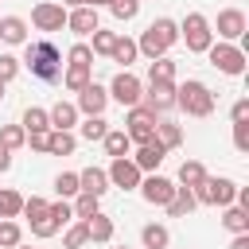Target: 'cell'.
I'll return each mask as SVG.
<instances>
[{
    "mask_svg": "<svg viewBox=\"0 0 249 249\" xmlns=\"http://www.w3.org/2000/svg\"><path fill=\"white\" fill-rule=\"evenodd\" d=\"M86 233H89V241H97V245L113 241V218H109V214H93V218H86Z\"/></svg>",
    "mask_w": 249,
    "mask_h": 249,
    "instance_id": "obj_21",
    "label": "cell"
},
{
    "mask_svg": "<svg viewBox=\"0 0 249 249\" xmlns=\"http://www.w3.org/2000/svg\"><path fill=\"white\" fill-rule=\"evenodd\" d=\"M179 39L187 43V51H191V54H206V51H210V43H214L210 19H206L202 12H187V16H183V23H179Z\"/></svg>",
    "mask_w": 249,
    "mask_h": 249,
    "instance_id": "obj_4",
    "label": "cell"
},
{
    "mask_svg": "<svg viewBox=\"0 0 249 249\" xmlns=\"http://www.w3.org/2000/svg\"><path fill=\"white\" fill-rule=\"evenodd\" d=\"M175 39H179V23L167 19V16H160V19H152V23L144 27V35L136 39V51L148 54V62H152V58H163V54L175 47Z\"/></svg>",
    "mask_w": 249,
    "mask_h": 249,
    "instance_id": "obj_2",
    "label": "cell"
},
{
    "mask_svg": "<svg viewBox=\"0 0 249 249\" xmlns=\"http://www.w3.org/2000/svg\"><path fill=\"white\" fill-rule=\"evenodd\" d=\"M214 105H218V101H214V93H210L206 82L187 78L183 86H175V109H183L187 117H210Z\"/></svg>",
    "mask_w": 249,
    "mask_h": 249,
    "instance_id": "obj_3",
    "label": "cell"
},
{
    "mask_svg": "<svg viewBox=\"0 0 249 249\" xmlns=\"http://www.w3.org/2000/svg\"><path fill=\"white\" fill-rule=\"evenodd\" d=\"M233 148L237 152H249V121H237L233 124Z\"/></svg>",
    "mask_w": 249,
    "mask_h": 249,
    "instance_id": "obj_46",
    "label": "cell"
},
{
    "mask_svg": "<svg viewBox=\"0 0 249 249\" xmlns=\"http://www.w3.org/2000/svg\"><path fill=\"white\" fill-rule=\"evenodd\" d=\"M140 241H144V249H167V245H171V233H167V226L148 222V226L140 230Z\"/></svg>",
    "mask_w": 249,
    "mask_h": 249,
    "instance_id": "obj_23",
    "label": "cell"
},
{
    "mask_svg": "<svg viewBox=\"0 0 249 249\" xmlns=\"http://www.w3.org/2000/svg\"><path fill=\"white\" fill-rule=\"evenodd\" d=\"M47 210H51V202L39 198V195H31V198H23V210L19 214H27L31 222H39V218H47Z\"/></svg>",
    "mask_w": 249,
    "mask_h": 249,
    "instance_id": "obj_41",
    "label": "cell"
},
{
    "mask_svg": "<svg viewBox=\"0 0 249 249\" xmlns=\"http://www.w3.org/2000/svg\"><path fill=\"white\" fill-rule=\"evenodd\" d=\"M16 74H19V58L16 54H0V86H8Z\"/></svg>",
    "mask_w": 249,
    "mask_h": 249,
    "instance_id": "obj_43",
    "label": "cell"
},
{
    "mask_svg": "<svg viewBox=\"0 0 249 249\" xmlns=\"http://www.w3.org/2000/svg\"><path fill=\"white\" fill-rule=\"evenodd\" d=\"M31 233H35V237H54V233H58V226H54V218H51V210H47V218H39V222H31Z\"/></svg>",
    "mask_w": 249,
    "mask_h": 249,
    "instance_id": "obj_45",
    "label": "cell"
},
{
    "mask_svg": "<svg viewBox=\"0 0 249 249\" xmlns=\"http://www.w3.org/2000/svg\"><path fill=\"white\" fill-rule=\"evenodd\" d=\"M39 82H58L62 78V54L51 39H35V43H23V62Z\"/></svg>",
    "mask_w": 249,
    "mask_h": 249,
    "instance_id": "obj_1",
    "label": "cell"
},
{
    "mask_svg": "<svg viewBox=\"0 0 249 249\" xmlns=\"http://www.w3.org/2000/svg\"><path fill=\"white\" fill-rule=\"evenodd\" d=\"M230 249H249V233H233V241H230Z\"/></svg>",
    "mask_w": 249,
    "mask_h": 249,
    "instance_id": "obj_49",
    "label": "cell"
},
{
    "mask_svg": "<svg viewBox=\"0 0 249 249\" xmlns=\"http://www.w3.org/2000/svg\"><path fill=\"white\" fill-rule=\"evenodd\" d=\"M148 82H175V62L163 54V58H152L148 66Z\"/></svg>",
    "mask_w": 249,
    "mask_h": 249,
    "instance_id": "obj_34",
    "label": "cell"
},
{
    "mask_svg": "<svg viewBox=\"0 0 249 249\" xmlns=\"http://www.w3.org/2000/svg\"><path fill=\"white\" fill-rule=\"evenodd\" d=\"M89 74H93V66H66V70H62V86H66L70 93H82V89L93 82Z\"/></svg>",
    "mask_w": 249,
    "mask_h": 249,
    "instance_id": "obj_22",
    "label": "cell"
},
{
    "mask_svg": "<svg viewBox=\"0 0 249 249\" xmlns=\"http://www.w3.org/2000/svg\"><path fill=\"white\" fill-rule=\"evenodd\" d=\"M202 179H206V167H202L198 160H183V163H179V187H191V191H195Z\"/></svg>",
    "mask_w": 249,
    "mask_h": 249,
    "instance_id": "obj_27",
    "label": "cell"
},
{
    "mask_svg": "<svg viewBox=\"0 0 249 249\" xmlns=\"http://www.w3.org/2000/svg\"><path fill=\"white\" fill-rule=\"evenodd\" d=\"M78 113H86V117H101L105 113V105H109V89L105 86H97V82H89L82 93H78Z\"/></svg>",
    "mask_w": 249,
    "mask_h": 249,
    "instance_id": "obj_14",
    "label": "cell"
},
{
    "mask_svg": "<svg viewBox=\"0 0 249 249\" xmlns=\"http://www.w3.org/2000/svg\"><path fill=\"white\" fill-rule=\"evenodd\" d=\"M117 249H128V245H117Z\"/></svg>",
    "mask_w": 249,
    "mask_h": 249,
    "instance_id": "obj_53",
    "label": "cell"
},
{
    "mask_svg": "<svg viewBox=\"0 0 249 249\" xmlns=\"http://www.w3.org/2000/svg\"><path fill=\"white\" fill-rule=\"evenodd\" d=\"M51 218H54V226L62 230V226H66V222L74 218V210H70V202H66V198H58V202H51Z\"/></svg>",
    "mask_w": 249,
    "mask_h": 249,
    "instance_id": "obj_44",
    "label": "cell"
},
{
    "mask_svg": "<svg viewBox=\"0 0 249 249\" xmlns=\"http://www.w3.org/2000/svg\"><path fill=\"white\" fill-rule=\"evenodd\" d=\"M109 191V175H105V167H86V171H78V195H93V198H101Z\"/></svg>",
    "mask_w": 249,
    "mask_h": 249,
    "instance_id": "obj_16",
    "label": "cell"
},
{
    "mask_svg": "<svg viewBox=\"0 0 249 249\" xmlns=\"http://www.w3.org/2000/svg\"><path fill=\"white\" fill-rule=\"evenodd\" d=\"M222 226H226L230 233H249V210H241V206H226Z\"/></svg>",
    "mask_w": 249,
    "mask_h": 249,
    "instance_id": "obj_29",
    "label": "cell"
},
{
    "mask_svg": "<svg viewBox=\"0 0 249 249\" xmlns=\"http://www.w3.org/2000/svg\"><path fill=\"white\" fill-rule=\"evenodd\" d=\"M140 4H144V0H140Z\"/></svg>",
    "mask_w": 249,
    "mask_h": 249,
    "instance_id": "obj_56",
    "label": "cell"
},
{
    "mask_svg": "<svg viewBox=\"0 0 249 249\" xmlns=\"http://www.w3.org/2000/svg\"><path fill=\"white\" fill-rule=\"evenodd\" d=\"M195 206H198L195 191H191V187H179V183H175V195H171V202H167L163 210H167L171 218H187V214H191Z\"/></svg>",
    "mask_w": 249,
    "mask_h": 249,
    "instance_id": "obj_19",
    "label": "cell"
},
{
    "mask_svg": "<svg viewBox=\"0 0 249 249\" xmlns=\"http://www.w3.org/2000/svg\"><path fill=\"white\" fill-rule=\"evenodd\" d=\"M8 167H12V152H4V148H0V175H4Z\"/></svg>",
    "mask_w": 249,
    "mask_h": 249,
    "instance_id": "obj_50",
    "label": "cell"
},
{
    "mask_svg": "<svg viewBox=\"0 0 249 249\" xmlns=\"http://www.w3.org/2000/svg\"><path fill=\"white\" fill-rule=\"evenodd\" d=\"M230 117H233V124H237V121H249V97H237L233 109H230Z\"/></svg>",
    "mask_w": 249,
    "mask_h": 249,
    "instance_id": "obj_47",
    "label": "cell"
},
{
    "mask_svg": "<svg viewBox=\"0 0 249 249\" xmlns=\"http://www.w3.org/2000/svg\"><path fill=\"white\" fill-rule=\"evenodd\" d=\"M74 148H78V140H74V132H62V128H51V140H47V152H51V156H74Z\"/></svg>",
    "mask_w": 249,
    "mask_h": 249,
    "instance_id": "obj_25",
    "label": "cell"
},
{
    "mask_svg": "<svg viewBox=\"0 0 249 249\" xmlns=\"http://www.w3.org/2000/svg\"><path fill=\"white\" fill-rule=\"evenodd\" d=\"M19 128H23V132H47V128H51V117H47V109H39V105H27V109H23V121H19Z\"/></svg>",
    "mask_w": 249,
    "mask_h": 249,
    "instance_id": "obj_24",
    "label": "cell"
},
{
    "mask_svg": "<svg viewBox=\"0 0 249 249\" xmlns=\"http://www.w3.org/2000/svg\"><path fill=\"white\" fill-rule=\"evenodd\" d=\"M140 195H144V202H152V206H167L171 202V195H175V183L171 179H163V175H148V179H140V187H136Z\"/></svg>",
    "mask_w": 249,
    "mask_h": 249,
    "instance_id": "obj_13",
    "label": "cell"
},
{
    "mask_svg": "<svg viewBox=\"0 0 249 249\" xmlns=\"http://www.w3.org/2000/svg\"><path fill=\"white\" fill-rule=\"evenodd\" d=\"M66 27L74 31V35H93L97 27H101V19H97V8H70L66 12Z\"/></svg>",
    "mask_w": 249,
    "mask_h": 249,
    "instance_id": "obj_15",
    "label": "cell"
},
{
    "mask_svg": "<svg viewBox=\"0 0 249 249\" xmlns=\"http://www.w3.org/2000/svg\"><path fill=\"white\" fill-rule=\"evenodd\" d=\"M156 121H160V117H152L144 105H132V109H128V121H124V124H128L124 136H128L132 144H152V140H156Z\"/></svg>",
    "mask_w": 249,
    "mask_h": 249,
    "instance_id": "obj_9",
    "label": "cell"
},
{
    "mask_svg": "<svg viewBox=\"0 0 249 249\" xmlns=\"http://www.w3.org/2000/svg\"><path fill=\"white\" fill-rule=\"evenodd\" d=\"M47 140H51V128H47V132H27L31 152H47Z\"/></svg>",
    "mask_w": 249,
    "mask_h": 249,
    "instance_id": "obj_48",
    "label": "cell"
},
{
    "mask_svg": "<svg viewBox=\"0 0 249 249\" xmlns=\"http://www.w3.org/2000/svg\"><path fill=\"white\" fill-rule=\"evenodd\" d=\"M105 175H109V187H121V191H136V187H140V179H144V171H140V167H136L128 156L113 160Z\"/></svg>",
    "mask_w": 249,
    "mask_h": 249,
    "instance_id": "obj_10",
    "label": "cell"
},
{
    "mask_svg": "<svg viewBox=\"0 0 249 249\" xmlns=\"http://www.w3.org/2000/svg\"><path fill=\"white\" fill-rule=\"evenodd\" d=\"M136 39H128V35H117V47H113V62H124V70H128V62H136Z\"/></svg>",
    "mask_w": 249,
    "mask_h": 249,
    "instance_id": "obj_30",
    "label": "cell"
},
{
    "mask_svg": "<svg viewBox=\"0 0 249 249\" xmlns=\"http://www.w3.org/2000/svg\"><path fill=\"white\" fill-rule=\"evenodd\" d=\"M0 39L12 43V47L27 43V19H19V16H0Z\"/></svg>",
    "mask_w": 249,
    "mask_h": 249,
    "instance_id": "obj_20",
    "label": "cell"
},
{
    "mask_svg": "<svg viewBox=\"0 0 249 249\" xmlns=\"http://www.w3.org/2000/svg\"><path fill=\"white\" fill-rule=\"evenodd\" d=\"M109 132V121L105 117H86L82 121V140H101Z\"/></svg>",
    "mask_w": 249,
    "mask_h": 249,
    "instance_id": "obj_37",
    "label": "cell"
},
{
    "mask_svg": "<svg viewBox=\"0 0 249 249\" xmlns=\"http://www.w3.org/2000/svg\"><path fill=\"white\" fill-rule=\"evenodd\" d=\"M23 241V230H19V222H12V218H0V249H16Z\"/></svg>",
    "mask_w": 249,
    "mask_h": 249,
    "instance_id": "obj_35",
    "label": "cell"
},
{
    "mask_svg": "<svg viewBox=\"0 0 249 249\" xmlns=\"http://www.w3.org/2000/svg\"><path fill=\"white\" fill-rule=\"evenodd\" d=\"M16 249H27V245H16Z\"/></svg>",
    "mask_w": 249,
    "mask_h": 249,
    "instance_id": "obj_55",
    "label": "cell"
},
{
    "mask_svg": "<svg viewBox=\"0 0 249 249\" xmlns=\"http://www.w3.org/2000/svg\"><path fill=\"white\" fill-rule=\"evenodd\" d=\"M86 4H89V8H109L113 0H86Z\"/></svg>",
    "mask_w": 249,
    "mask_h": 249,
    "instance_id": "obj_52",
    "label": "cell"
},
{
    "mask_svg": "<svg viewBox=\"0 0 249 249\" xmlns=\"http://www.w3.org/2000/svg\"><path fill=\"white\" fill-rule=\"evenodd\" d=\"M47 117H51V128L70 132V128L78 124V105H74V101H54V105L47 109Z\"/></svg>",
    "mask_w": 249,
    "mask_h": 249,
    "instance_id": "obj_17",
    "label": "cell"
},
{
    "mask_svg": "<svg viewBox=\"0 0 249 249\" xmlns=\"http://www.w3.org/2000/svg\"><path fill=\"white\" fill-rule=\"evenodd\" d=\"M109 12H113V19L128 23V19H136V12H140V0H113V4H109Z\"/></svg>",
    "mask_w": 249,
    "mask_h": 249,
    "instance_id": "obj_38",
    "label": "cell"
},
{
    "mask_svg": "<svg viewBox=\"0 0 249 249\" xmlns=\"http://www.w3.org/2000/svg\"><path fill=\"white\" fill-rule=\"evenodd\" d=\"M62 8H86V0H62Z\"/></svg>",
    "mask_w": 249,
    "mask_h": 249,
    "instance_id": "obj_51",
    "label": "cell"
},
{
    "mask_svg": "<svg viewBox=\"0 0 249 249\" xmlns=\"http://www.w3.org/2000/svg\"><path fill=\"white\" fill-rule=\"evenodd\" d=\"M233 195H237V183L226 179V175H206L198 187H195V198L198 206H233Z\"/></svg>",
    "mask_w": 249,
    "mask_h": 249,
    "instance_id": "obj_5",
    "label": "cell"
},
{
    "mask_svg": "<svg viewBox=\"0 0 249 249\" xmlns=\"http://www.w3.org/2000/svg\"><path fill=\"white\" fill-rule=\"evenodd\" d=\"M140 93H144V82L136 74H128V70L113 74V82H109V97L113 101H121L124 109H132V105H140Z\"/></svg>",
    "mask_w": 249,
    "mask_h": 249,
    "instance_id": "obj_8",
    "label": "cell"
},
{
    "mask_svg": "<svg viewBox=\"0 0 249 249\" xmlns=\"http://www.w3.org/2000/svg\"><path fill=\"white\" fill-rule=\"evenodd\" d=\"M210 66L214 70H222V74H230V78H241L245 74V51L237 47V43H210Z\"/></svg>",
    "mask_w": 249,
    "mask_h": 249,
    "instance_id": "obj_6",
    "label": "cell"
},
{
    "mask_svg": "<svg viewBox=\"0 0 249 249\" xmlns=\"http://www.w3.org/2000/svg\"><path fill=\"white\" fill-rule=\"evenodd\" d=\"M66 66H93V51H89V43H74L70 54H66Z\"/></svg>",
    "mask_w": 249,
    "mask_h": 249,
    "instance_id": "obj_39",
    "label": "cell"
},
{
    "mask_svg": "<svg viewBox=\"0 0 249 249\" xmlns=\"http://www.w3.org/2000/svg\"><path fill=\"white\" fill-rule=\"evenodd\" d=\"M245 12L241 8H222L218 12V39L222 43H241L245 39Z\"/></svg>",
    "mask_w": 249,
    "mask_h": 249,
    "instance_id": "obj_11",
    "label": "cell"
},
{
    "mask_svg": "<svg viewBox=\"0 0 249 249\" xmlns=\"http://www.w3.org/2000/svg\"><path fill=\"white\" fill-rule=\"evenodd\" d=\"M156 140L171 152V148H179V144H183V128H179V124H171V121H156Z\"/></svg>",
    "mask_w": 249,
    "mask_h": 249,
    "instance_id": "obj_28",
    "label": "cell"
},
{
    "mask_svg": "<svg viewBox=\"0 0 249 249\" xmlns=\"http://www.w3.org/2000/svg\"><path fill=\"white\" fill-rule=\"evenodd\" d=\"M27 144V132L19 128V124H0V148L4 152H16V148H23Z\"/></svg>",
    "mask_w": 249,
    "mask_h": 249,
    "instance_id": "obj_32",
    "label": "cell"
},
{
    "mask_svg": "<svg viewBox=\"0 0 249 249\" xmlns=\"http://www.w3.org/2000/svg\"><path fill=\"white\" fill-rule=\"evenodd\" d=\"M74 218L78 222H86V218H93V214H101V198H93V195H74Z\"/></svg>",
    "mask_w": 249,
    "mask_h": 249,
    "instance_id": "obj_31",
    "label": "cell"
},
{
    "mask_svg": "<svg viewBox=\"0 0 249 249\" xmlns=\"http://www.w3.org/2000/svg\"><path fill=\"white\" fill-rule=\"evenodd\" d=\"M0 97H4V86H0Z\"/></svg>",
    "mask_w": 249,
    "mask_h": 249,
    "instance_id": "obj_54",
    "label": "cell"
},
{
    "mask_svg": "<svg viewBox=\"0 0 249 249\" xmlns=\"http://www.w3.org/2000/svg\"><path fill=\"white\" fill-rule=\"evenodd\" d=\"M101 144H105V152H109L113 160H121V156H128V148H132V140L124 136V128H109V132L101 136Z\"/></svg>",
    "mask_w": 249,
    "mask_h": 249,
    "instance_id": "obj_26",
    "label": "cell"
},
{
    "mask_svg": "<svg viewBox=\"0 0 249 249\" xmlns=\"http://www.w3.org/2000/svg\"><path fill=\"white\" fill-rule=\"evenodd\" d=\"M86 241H89V233H86V222H74V226L66 230V237H62V245H66V249H82Z\"/></svg>",
    "mask_w": 249,
    "mask_h": 249,
    "instance_id": "obj_42",
    "label": "cell"
},
{
    "mask_svg": "<svg viewBox=\"0 0 249 249\" xmlns=\"http://www.w3.org/2000/svg\"><path fill=\"white\" fill-rule=\"evenodd\" d=\"M140 105L152 117H163L167 109H175V82H148L140 93Z\"/></svg>",
    "mask_w": 249,
    "mask_h": 249,
    "instance_id": "obj_7",
    "label": "cell"
},
{
    "mask_svg": "<svg viewBox=\"0 0 249 249\" xmlns=\"http://www.w3.org/2000/svg\"><path fill=\"white\" fill-rule=\"evenodd\" d=\"M163 156H167V148H163L160 140H152V144H140V152L132 156V163H136L140 171H156V167L163 163Z\"/></svg>",
    "mask_w": 249,
    "mask_h": 249,
    "instance_id": "obj_18",
    "label": "cell"
},
{
    "mask_svg": "<svg viewBox=\"0 0 249 249\" xmlns=\"http://www.w3.org/2000/svg\"><path fill=\"white\" fill-rule=\"evenodd\" d=\"M54 191H58V198H74L78 195V171H62L54 179Z\"/></svg>",
    "mask_w": 249,
    "mask_h": 249,
    "instance_id": "obj_40",
    "label": "cell"
},
{
    "mask_svg": "<svg viewBox=\"0 0 249 249\" xmlns=\"http://www.w3.org/2000/svg\"><path fill=\"white\" fill-rule=\"evenodd\" d=\"M23 210V195L12 187H0V218H16Z\"/></svg>",
    "mask_w": 249,
    "mask_h": 249,
    "instance_id": "obj_33",
    "label": "cell"
},
{
    "mask_svg": "<svg viewBox=\"0 0 249 249\" xmlns=\"http://www.w3.org/2000/svg\"><path fill=\"white\" fill-rule=\"evenodd\" d=\"M113 47H117V31H105V27H97L93 31V54H113Z\"/></svg>",
    "mask_w": 249,
    "mask_h": 249,
    "instance_id": "obj_36",
    "label": "cell"
},
{
    "mask_svg": "<svg viewBox=\"0 0 249 249\" xmlns=\"http://www.w3.org/2000/svg\"><path fill=\"white\" fill-rule=\"evenodd\" d=\"M31 23H35L39 31H62V27H66V8H62V4L43 0V4H35V8H31Z\"/></svg>",
    "mask_w": 249,
    "mask_h": 249,
    "instance_id": "obj_12",
    "label": "cell"
}]
</instances>
